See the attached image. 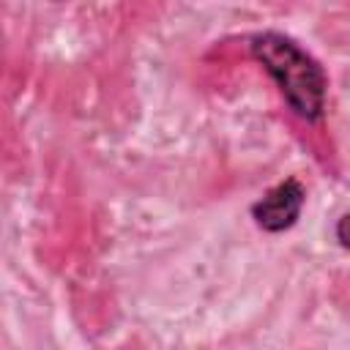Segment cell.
Returning <instances> with one entry per match:
<instances>
[{"mask_svg": "<svg viewBox=\"0 0 350 350\" xmlns=\"http://www.w3.org/2000/svg\"><path fill=\"white\" fill-rule=\"evenodd\" d=\"M336 241H339V246H345V249H350V213H345L339 221H336Z\"/></svg>", "mask_w": 350, "mask_h": 350, "instance_id": "obj_3", "label": "cell"}, {"mask_svg": "<svg viewBox=\"0 0 350 350\" xmlns=\"http://www.w3.org/2000/svg\"><path fill=\"white\" fill-rule=\"evenodd\" d=\"M252 57L276 82L290 112L306 123H320L325 115L328 77L314 55H309L295 38L265 30L249 38Z\"/></svg>", "mask_w": 350, "mask_h": 350, "instance_id": "obj_1", "label": "cell"}, {"mask_svg": "<svg viewBox=\"0 0 350 350\" xmlns=\"http://www.w3.org/2000/svg\"><path fill=\"white\" fill-rule=\"evenodd\" d=\"M304 202H306V186L298 178H284L252 205V219L262 232L276 235L290 230L301 219Z\"/></svg>", "mask_w": 350, "mask_h": 350, "instance_id": "obj_2", "label": "cell"}]
</instances>
